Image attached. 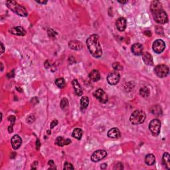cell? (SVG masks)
I'll return each instance as SVG.
<instances>
[{
	"mask_svg": "<svg viewBox=\"0 0 170 170\" xmlns=\"http://www.w3.org/2000/svg\"><path fill=\"white\" fill-rule=\"evenodd\" d=\"M118 2L120 3H122V4H126V3H128V1H127V0H126V1H120V0H119Z\"/></svg>",
	"mask_w": 170,
	"mask_h": 170,
	"instance_id": "43",
	"label": "cell"
},
{
	"mask_svg": "<svg viewBox=\"0 0 170 170\" xmlns=\"http://www.w3.org/2000/svg\"><path fill=\"white\" fill-rule=\"evenodd\" d=\"M142 55L143 61L144 62L145 64H146V65H149V66H152L153 64L152 56L151 55L150 53H148V52L143 53Z\"/></svg>",
	"mask_w": 170,
	"mask_h": 170,
	"instance_id": "16",
	"label": "cell"
},
{
	"mask_svg": "<svg viewBox=\"0 0 170 170\" xmlns=\"http://www.w3.org/2000/svg\"><path fill=\"white\" fill-rule=\"evenodd\" d=\"M48 163H49V165H50V166L52 167L51 168H50V169H53V168L54 165H55V163H54V161H53V160H49V162H48Z\"/></svg>",
	"mask_w": 170,
	"mask_h": 170,
	"instance_id": "37",
	"label": "cell"
},
{
	"mask_svg": "<svg viewBox=\"0 0 170 170\" xmlns=\"http://www.w3.org/2000/svg\"><path fill=\"white\" fill-rule=\"evenodd\" d=\"M37 3H41V4H46L47 3V1H36Z\"/></svg>",
	"mask_w": 170,
	"mask_h": 170,
	"instance_id": "42",
	"label": "cell"
},
{
	"mask_svg": "<svg viewBox=\"0 0 170 170\" xmlns=\"http://www.w3.org/2000/svg\"><path fill=\"white\" fill-rule=\"evenodd\" d=\"M11 143L13 149L17 150L18 148H20V146L22 144V140L21 137L19 135H15L12 137L11 140Z\"/></svg>",
	"mask_w": 170,
	"mask_h": 170,
	"instance_id": "11",
	"label": "cell"
},
{
	"mask_svg": "<svg viewBox=\"0 0 170 170\" xmlns=\"http://www.w3.org/2000/svg\"><path fill=\"white\" fill-rule=\"evenodd\" d=\"M165 48V44L164 41L161 39H157L153 42V51L155 53L160 54L164 51Z\"/></svg>",
	"mask_w": 170,
	"mask_h": 170,
	"instance_id": "7",
	"label": "cell"
},
{
	"mask_svg": "<svg viewBox=\"0 0 170 170\" xmlns=\"http://www.w3.org/2000/svg\"><path fill=\"white\" fill-rule=\"evenodd\" d=\"M120 76L118 72H112L107 76V81L110 85H116L120 81Z\"/></svg>",
	"mask_w": 170,
	"mask_h": 170,
	"instance_id": "10",
	"label": "cell"
},
{
	"mask_svg": "<svg viewBox=\"0 0 170 170\" xmlns=\"http://www.w3.org/2000/svg\"><path fill=\"white\" fill-rule=\"evenodd\" d=\"M35 120V117L33 114H31L27 118V121L28 123L29 124L34 122Z\"/></svg>",
	"mask_w": 170,
	"mask_h": 170,
	"instance_id": "33",
	"label": "cell"
},
{
	"mask_svg": "<svg viewBox=\"0 0 170 170\" xmlns=\"http://www.w3.org/2000/svg\"><path fill=\"white\" fill-rule=\"evenodd\" d=\"M145 161H146L147 165H153L155 162V157L154 155L152 154V153L147 155L146 158H145Z\"/></svg>",
	"mask_w": 170,
	"mask_h": 170,
	"instance_id": "23",
	"label": "cell"
},
{
	"mask_svg": "<svg viewBox=\"0 0 170 170\" xmlns=\"http://www.w3.org/2000/svg\"><path fill=\"white\" fill-rule=\"evenodd\" d=\"M8 132H9V133L13 132V125H11L9 126V128H8Z\"/></svg>",
	"mask_w": 170,
	"mask_h": 170,
	"instance_id": "38",
	"label": "cell"
},
{
	"mask_svg": "<svg viewBox=\"0 0 170 170\" xmlns=\"http://www.w3.org/2000/svg\"><path fill=\"white\" fill-rule=\"evenodd\" d=\"M55 84L60 88H65L66 86V82L63 78H59L56 79Z\"/></svg>",
	"mask_w": 170,
	"mask_h": 170,
	"instance_id": "27",
	"label": "cell"
},
{
	"mask_svg": "<svg viewBox=\"0 0 170 170\" xmlns=\"http://www.w3.org/2000/svg\"><path fill=\"white\" fill-rule=\"evenodd\" d=\"M152 13L155 21H156L157 23L165 24L168 21V17H167L166 12L163 9L157 10V11L153 12Z\"/></svg>",
	"mask_w": 170,
	"mask_h": 170,
	"instance_id": "4",
	"label": "cell"
},
{
	"mask_svg": "<svg viewBox=\"0 0 170 170\" xmlns=\"http://www.w3.org/2000/svg\"><path fill=\"white\" fill-rule=\"evenodd\" d=\"M72 84L75 94L77 95V96H81L82 94V92H83V90H82V86L78 83V80L76 79L73 80L72 82Z\"/></svg>",
	"mask_w": 170,
	"mask_h": 170,
	"instance_id": "15",
	"label": "cell"
},
{
	"mask_svg": "<svg viewBox=\"0 0 170 170\" xmlns=\"http://www.w3.org/2000/svg\"><path fill=\"white\" fill-rule=\"evenodd\" d=\"M58 124V121L57 120H53V121H52L51 124V129H53V128H55L56 126H57Z\"/></svg>",
	"mask_w": 170,
	"mask_h": 170,
	"instance_id": "36",
	"label": "cell"
},
{
	"mask_svg": "<svg viewBox=\"0 0 170 170\" xmlns=\"http://www.w3.org/2000/svg\"><path fill=\"white\" fill-rule=\"evenodd\" d=\"M106 167H107L106 163H102V164L100 165V168L102 169H106Z\"/></svg>",
	"mask_w": 170,
	"mask_h": 170,
	"instance_id": "40",
	"label": "cell"
},
{
	"mask_svg": "<svg viewBox=\"0 0 170 170\" xmlns=\"http://www.w3.org/2000/svg\"><path fill=\"white\" fill-rule=\"evenodd\" d=\"M140 94L144 98H147L150 95V90L147 87H142L140 90Z\"/></svg>",
	"mask_w": 170,
	"mask_h": 170,
	"instance_id": "28",
	"label": "cell"
},
{
	"mask_svg": "<svg viewBox=\"0 0 170 170\" xmlns=\"http://www.w3.org/2000/svg\"><path fill=\"white\" fill-rule=\"evenodd\" d=\"M68 47L72 50L79 51L82 49V44L80 41H78L77 40H72L68 43Z\"/></svg>",
	"mask_w": 170,
	"mask_h": 170,
	"instance_id": "12",
	"label": "cell"
},
{
	"mask_svg": "<svg viewBox=\"0 0 170 170\" xmlns=\"http://www.w3.org/2000/svg\"><path fill=\"white\" fill-rule=\"evenodd\" d=\"M63 168H64V169L70 170V169H74V167L72 166V165L71 164V163L66 162L65 164H64Z\"/></svg>",
	"mask_w": 170,
	"mask_h": 170,
	"instance_id": "32",
	"label": "cell"
},
{
	"mask_svg": "<svg viewBox=\"0 0 170 170\" xmlns=\"http://www.w3.org/2000/svg\"><path fill=\"white\" fill-rule=\"evenodd\" d=\"M89 104V99L87 96H83L80 100V108L81 109H86Z\"/></svg>",
	"mask_w": 170,
	"mask_h": 170,
	"instance_id": "26",
	"label": "cell"
},
{
	"mask_svg": "<svg viewBox=\"0 0 170 170\" xmlns=\"http://www.w3.org/2000/svg\"><path fill=\"white\" fill-rule=\"evenodd\" d=\"M68 100L67 98H64L61 100V108L63 110H65L66 108H67L68 107Z\"/></svg>",
	"mask_w": 170,
	"mask_h": 170,
	"instance_id": "29",
	"label": "cell"
},
{
	"mask_svg": "<svg viewBox=\"0 0 170 170\" xmlns=\"http://www.w3.org/2000/svg\"><path fill=\"white\" fill-rule=\"evenodd\" d=\"M120 136V132L118 128H112L108 132V136L110 138L117 139Z\"/></svg>",
	"mask_w": 170,
	"mask_h": 170,
	"instance_id": "18",
	"label": "cell"
},
{
	"mask_svg": "<svg viewBox=\"0 0 170 170\" xmlns=\"http://www.w3.org/2000/svg\"><path fill=\"white\" fill-rule=\"evenodd\" d=\"M9 31L13 35H19V36H23V35H25L26 33L25 30L21 26H17V27H15L11 28Z\"/></svg>",
	"mask_w": 170,
	"mask_h": 170,
	"instance_id": "17",
	"label": "cell"
},
{
	"mask_svg": "<svg viewBox=\"0 0 170 170\" xmlns=\"http://www.w3.org/2000/svg\"><path fill=\"white\" fill-rule=\"evenodd\" d=\"M82 130L80 129V128H75L73 130V132H72V136L73 137V138L77 139V140H80L82 136Z\"/></svg>",
	"mask_w": 170,
	"mask_h": 170,
	"instance_id": "25",
	"label": "cell"
},
{
	"mask_svg": "<svg viewBox=\"0 0 170 170\" xmlns=\"http://www.w3.org/2000/svg\"><path fill=\"white\" fill-rule=\"evenodd\" d=\"M161 122L158 119H153L149 124V129L153 136H157L160 132Z\"/></svg>",
	"mask_w": 170,
	"mask_h": 170,
	"instance_id": "5",
	"label": "cell"
},
{
	"mask_svg": "<svg viewBox=\"0 0 170 170\" xmlns=\"http://www.w3.org/2000/svg\"><path fill=\"white\" fill-rule=\"evenodd\" d=\"M36 146H37V150H39V148H40V142H39V140H37V144H36Z\"/></svg>",
	"mask_w": 170,
	"mask_h": 170,
	"instance_id": "41",
	"label": "cell"
},
{
	"mask_svg": "<svg viewBox=\"0 0 170 170\" xmlns=\"http://www.w3.org/2000/svg\"><path fill=\"white\" fill-rule=\"evenodd\" d=\"M161 9H162V6H161V3L159 1H153L152 2L150 5V9L152 13Z\"/></svg>",
	"mask_w": 170,
	"mask_h": 170,
	"instance_id": "22",
	"label": "cell"
},
{
	"mask_svg": "<svg viewBox=\"0 0 170 170\" xmlns=\"http://www.w3.org/2000/svg\"><path fill=\"white\" fill-rule=\"evenodd\" d=\"M151 112H152L153 114L155 116H160L162 114V110H161V108L160 106L159 105H155L153 106L151 108Z\"/></svg>",
	"mask_w": 170,
	"mask_h": 170,
	"instance_id": "24",
	"label": "cell"
},
{
	"mask_svg": "<svg viewBox=\"0 0 170 170\" xmlns=\"http://www.w3.org/2000/svg\"><path fill=\"white\" fill-rule=\"evenodd\" d=\"M112 67L116 70H121L123 69V67L121 65V64L118 63V62H116V63H114L112 64Z\"/></svg>",
	"mask_w": 170,
	"mask_h": 170,
	"instance_id": "31",
	"label": "cell"
},
{
	"mask_svg": "<svg viewBox=\"0 0 170 170\" xmlns=\"http://www.w3.org/2000/svg\"><path fill=\"white\" fill-rule=\"evenodd\" d=\"M48 35L50 37L51 39H55L57 38V32L51 29H49L48 30Z\"/></svg>",
	"mask_w": 170,
	"mask_h": 170,
	"instance_id": "30",
	"label": "cell"
},
{
	"mask_svg": "<svg viewBox=\"0 0 170 170\" xmlns=\"http://www.w3.org/2000/svg\"><path fill=\"white\" fill-rule=\"evenodd\" d=\"M162 163L165 168L167 169L170 168V157L169 154L167 152L163 153L162 157Z\"/></svg>",
	"mask_w": 170,
	"mask_h": 170,
	"instance_id": "21",
	"label": "cell"
},
{
	"mask_svg": "<svg viewBox=\"0 0 170 170\" xmlns=\"http://www.w3.org/2000/svg\"><path fill=\"white\" fill-rule=\"evenodd\" d=\"M86 45L91 55L95 58L100 57L102 55V50L99 43L98 36L96 34L90 35L86 40Z\"/></svg>",
	"mask_w": 170,
	"mask_h": 170,
	"instance_id": "1",
	"label": "cell"
},
{
	"mask_svg": "<svg viewBox=\"0 0 170 170\" xmlns=\"http://www.w3.org/2000/svg\"><path fill=\"white\" fill-rule=\"evenodd\" d=\"M126 25H127L126 19L124 17L119 18L116 22V25L117 29L120 31H124L126 29Z\"/></svg>",
	"mask_w": 170,
	"mask_h": 170,
	"instance_id": "13",
	"label": "cell"
},
{
	"mask_svg": "<svg viewBox=\"0 0 170 170\" xmlns=\"http://www.w3.org/2000/svg\"><path fill=\"white\" fill-rule=\"evenodd\" d=\"M6 5L9 9H11L14 13L17 14L21 17H27L28 15L27 11L25 7L19 5L17 1L9 0V1H6Z\"/></svg>",
	"mask_w": 170,
	"mask_h": 170,
	"instance_id": "2",
	"label": "cell"
},
{
	"mask_svg": "<svg viewBox=\"0 0 170 170\" xmlns=\"http://www.w3.org/2000/svg\"><path fill=\"white\" fill-rule=\"evenodd\" d=\"M124 168V166H123V164L121 163H118L116 165H115L114 167V169H122Z\"/></svg>",
	"mask_w": 170,
	"mask_h": 170,
	"instance_id": "34",
	"label": "cell"
},
{
	"mask_svg": "<svg viewBox=\"0 0 170 170\" xmlns=\"http://www.w3.org/2000/svg\"><path fill=\"white\" fill-rule=\"evenodd\" d=\"M94 96L99 102L102 103H106L108 100V98L107 94H106L104 91L102 89L98 88L95 91L94 93Z\"/></svg>",
	"mask_w": 170,
	"mask_h": 170,
	"instance_id": "9",
	"label": "cell"
},
{
	"mask_svg": "<svg viewBox=\"0 0 170 170\" xmlns=\"http://www.w3.org/2000/svg\"><path fill=\"white\" fill-rule=\"evenodd\" d=\"M143 46L142 45L140 44V43H135L132 46L131 50L132 52L133 53L134 55L136 56H140L143 53Z\"/></svg>",
	"mask_w": 170,
	"mask_h": 170,
	"instance_id": "14",
	"label": "cell"
},
{
	"mask_svg": "<svg viewBox=\"0 0 170 170\" xmlns=\"http://www.w3.org/2000/svg\"><path fill=\"white\" fill-rule=\"evenodd\" d=\"M8 120L11 122V125H13L15 121V117L14 116H10L8 117Z\"/></svg>",
	"mask_w": 170,
	"mask_h": 170,
	"instance_id": "35",
	"label": "cell"
},
{
	"mask_svg": "<svg viewBox=\"0 0 170 170\" xmlns=\"http://www.w3.org/2000/svg\"><path fill=\"white\" fill-rule=\"evenodd\" d=\"M106 151L104 150H97L92 153V156H91V160L93 162H98V161H100L104 158V157H106Z\"/></svg>",
	"mask_w": 170,
	"mask_h": 170,
	"instance_id": "8",
	"label": "cell"
},
{
	"mask_svg": "<svg viewBox=\"0 0 170 170\" xmlns=\"http://www.w3.org/2000/svg\"><path fill=\"white\" fill-rule=\"evenodd\" d=\"M89 78L94 82L98 81L100 78V74L97 70H93L89 74Z\"/></svg>",
	"mask_w": 170,
	"mask_h": 170,
	"instance_id": "20",
	"label": "cell"
},
{
	"mask_svg": "<svg viewBox=\"0 0 170 170\" xmlns=\"http://www.w3.org/2000/svg\"><path fill=\"white\" fill-rule=\"evenodd\" d=\"M1 53L3 54L4 53V51H5V47H4V45L2 43H1Z\"/></svg>",
	"mask_w": 170,
	"mask_h": 170,
	"instance_id": "39",
	"label": "cell"
},
{
	"mask_svg": "<svg viewBox=\"0 0 170 170\" xmlns=\"http://www.w3.org/2000/svg\"><path fill=\"white\" fill-rule=\"evenodd\" d=\"M169 68L165 65H159L155 67L154 72L159 78H164L169 74Z\"/></svg>",
	"mask_w": 170,
	"mask_h": 170,
	"instance_id": "6",
	"label": "cell"
},
{
	"mask_svg": "<svg viewBox=\"0 0 170 170\" xmlns=\"http://www.w3.org/2000/svg\"><path fill=\"white\" fill-rule=\"evenodd\" d=\"M71 143V140L69 139H64L63 137H58L56 139L55 144L59 146H64L65 145H68Z\"/></svg>",
	"mask_w": 170,
	"mask_h": 170,
	"instance_id": "19",
	"label": "cell"
},
{
	"mask_svg": "<svg viewBox=\"0 0 170 170\" xmlns=\"http://www.w3.org/2000/svg\"><path fill=\"white\" fill-rule=\"evenodd\" d=\"M3 63H1V71H3Z\"/></svg>",
	"mask_w": 170,
	"mask_h": 170,
	"instance_id": "44",
	"label": "cell"
},
{
	"mask_svg": "<svg viewBox=\"0 0 170 170\" xmlns=\"http://www.w3.org/2000/svg\"><path fill=\"white\" fill-rule=\"evenodd\" d=\"M146 116L144 111L137 110L133 112L130 118V121L133 125H139L142 124L146 120Z\"/></svg>",
	"mask_w": 170,
	"mask_h": 170,
	"instance_id": "3",
	"label": "cell"
}]
</instances>
